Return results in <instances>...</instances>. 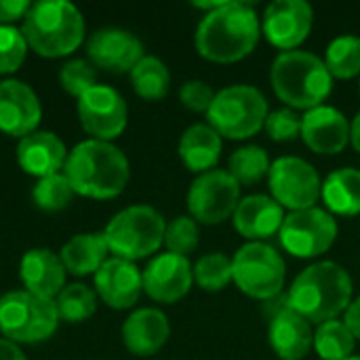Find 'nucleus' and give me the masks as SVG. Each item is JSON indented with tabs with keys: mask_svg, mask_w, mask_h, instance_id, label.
<instances>
[{
	"mask_svg": "<svg viewBox=\"0 0 360 360\" xmlns=\"http://www.w3.org/2000/svg\"><path fill=\"white\" fill-rule=\"evenodd\" d=\"M264 129L272 141H293L295 137H302V116L291 108L274 110L268 114Z\"/></svg>",
	"mask_w": 360,
	"mask_h": 360,
	"instance_id": "38",
	"label": "nucleus"
},
{
	"mask_svg": "<svg viewBox=\"0 0 360 360\" xmlns=\"http://www.w3.org/2000/svg\"><path fill=\"white\" fill-rule=\"evenodd\" d=\"M27 53L25 36L15 25H0V74H13L21 68Z\"/></svg>",
	"mask_w": 360,
	"mask_h": 360,
	"instance_id": "36",
	"label": "nucleus"
},
{
	"mask_svg": "<svg viewBox=\"0 0 360 360\" xmlns=\"http://www.w3.org/2000/svg\"><path fill=\"white\" fill-rule=\"evenodd\" d=\"M59 82H61L63 91H68L70 95L80 99L84 93H89L97 84L95 65L89 63L86 59H72L61 68Z\"/></svg>",
	"mask_w": 360,
	"mask_h": 360,
	"instance_id": "37",
	"label": "nucleus"
},
{
	"mask_svg": "<svg viewBox=\"0 0 360 360\" xmlns=\"http://www.w3.org/2000/svg\"><path fill=\"white\" fill-rule=\"evenodd\" d=\"M55 308L59 321L65 323H84L97 310V295L80 283L63 287V291L55 297Z\"/></svg>",
	"mask_w": 360,
	"mask_h": 360,
	"instance_id": "32",
	"label": "nucleus"
},
{
	"mask_svg": "<svg viewBox=\"0 0 360 360\" xmlns=\"http://www.w3.org/2000/svg\"><path fill=\"white\" fill-rule=\"evenodd\" d=\"M270 156L259 146H243L232 152L228 160V173L238 181V186H255L270 173Z\"/></svg>",
	"mask_w": 360,
	"mask_h": 360,
	"instance_id": "30",
	"label": "nucleus"
},
{
	"mask_svg": "<svg viewBox=\"0 0 360 360\" xmlns=\"http://www.w3.org/2000/svg\"><path fill=\"white\" fill-rule=\"evenodd\" d=\"M270 196L291 211L312 209L323 192V181L316 169L300 156H281L268 173Z\"/></svg>",
	"mask_w": 360,
	"mask_h": 360,
	"instance_id": "11",
	"label": "nucleus"
},
{
	"mask_svg": "<svg viewBox=\"0 0 360 360\" xmlns=\"http://www.w3.org/2000/svg\"><path fill=\"white\" fill-rule=\"evenodd\" d=\"M32 2L27 0H0V25H11L17 19H23Z\"/></svg>",
	"mask_w": 360,
	"mask_h": 360,
	"instance_id": "40",
	"label": "nucleus"
},
{
	"mask_svg": "<svg viewBox=\"0 0 360 360\" xmlns=\"http://www.w3.org/2000/svg\"><path fill=\"white\" fill-rule=\"evenodd\" d=\"M281 245L287 253L300 259H312L327 253L338 238V221L327 209H304L285 215L278 232Z\"/></svg>",
	"mask_w": 360,
	"mask_h": 360,
	"instance_id": "10",
	"label": "nucleus"
},
{
	"mask_svg": "<svg viewBox=\"0 0 360 360\" xmlns=\"http://www.w3.org/2000/svg\"><path fill=\"white\" fill-rule=\"evenodd\" d=\"M346 360H360V356H350V359H346Z\"/></svg>",
	"mask_w": 360,
	"mask_h": 360,
	"instance_id": "44",
	"label": "nucleus"
},
{
	"mask_svg": "<svg viewBox=\"0 0 360 360\" xmlns=\"http://www.w3.org/2000/svg\"><path fill=\"white\" fill-rule=\"evenodd\" d=\"M350 143L356 152H360V110L356 112L354 120L350 122Z\"/></svg>",
	"mask_w": 360,
	"mask_h": 360,
	"instance_id": "43",
	"label": "nucleus"
},
{
	"mask_svg": "<svg viewBox=\"0 0 360 360\" xmlns=\"http://www.w3.org/2000/svg\"><path fill=\"white\" fill-rule=\"evenodd\" d=\"M179 158L192 173H209L221 158V135L207 124H192L179 139Z\"/></svg>",
	"mask_w": 360,
	"mask_h": 360,
	"instance_id": "25",
	"label": "nucleus"
},
{
	"mask_svg": "<svg viewBox=\"0 0 360 360\" xmlns=\"http://www.w3.org/2000/svg\"><path fill=\"white\" fill-rule=\"evenodd\" d=\"M42 116L40 101L30 84L21 80L0 82V131L11 137H25L36 131Z\"/></svg>",
	"mask_w": 360,
	"mask_h": 360,
	"instance_id": "17",
	"label": "nucleus"
},
{
	"mask_svg": "<svg viewBox=\"0 0 360 360\" xmlns=\"http://www.w3.org/2000/svg\"><path fill=\"white\" fill-rule=\"evenodd\" d=\"M65 266L59 255L49 249H32L21 257L19 274L25 285V291L55 300L65 287Z\"/></svg>",
	"mask_w": 360,
	"mask_h": 360,
	"instance_id": "23",
	"label": "nucleus"
},
{
	"mask_svg": "<svg viewBox=\"0 0 360 360\" xmlns=\"http://www.w3.org/2000/svg\"><path fill=\"white\" fill-rule=\"evenodd\" d=\"M165 217L148 207L133 205L116 213L103 230L108 249L127 262L143 259L165 245Z\"/></svg>",
	"mask_w": 360,
	"mask_h": 360,
	"instance_id": "6",
	"label": "nucleus"
},
{
	"mask_svg": "<svg viewBox=\"0 0 360 360\" xmlns=\"http://www.w3.org/2000/svg\"><path fill=\"white\" fill-rule=\"evenodd\" d=\"M59 325L55 300L30 291H11L0 297V333L13 344H38L49 340Z\"/></svg>",
	"mask_w": 360,
	"mask_h": 360,
	"instance_id": "8",
	"label": "nucleus"
},
{
	"mask_svg": "<svg viewBox=\"0 0 360 360\" xmlns=\"http://www.w3.org/2000/svg\"><path fill=\"white\" fill-rule=\"evenodd\" d=\"M194 283L211 293L224 291L230 283H234L232 276V259L224 253H209L202 255L194 264Z\"/></svg>",
	"mask_w": 360,
	"mask_h": 360,
	"instance_id": "33",
	"label": "nucleus"
},
{
	"mask_svg": "<svg viewBox=\"0 0 360 360\" xmlns=\"http://www.w3.org/2000/svg\"><path fill=\"white\" fill-rule=\"evenodd\" d=\"M131 82L135 93L146 101H160L167 97L171 86L169 68L154 55H143V59L131 70Z\"/></svg>",
	"mask_w": 360,
	"mask_h": 360,
	"instance_id": "28",
	"label": "nucleus"
},
{
	"mask_svg": "<svg viewBox=\"0 0 360 360\" xmlns=\"http://www.w3.org/2000/svg\"><path fill=\"white\" fill-rule=\"evenodd\" d=\"M354 285L348 270L335 262H319L297 274L289 289L291 308L312 325L338 321L352 304Z\"/></svg>",
	"mask_w": 360,
	"mask_h": 360,
	"instance_id": "3",
	"label": "nucleus"
},
{
	"mask_svg": "<svg viewBox=\"0 0 360 360\" xmlns=\"http://www.w3.org/2000/svg\"><path fill=\"white\" fill-rule=\"evenodd\" d=\"M321 198L331 215H360V171L352 167L338 169L323 181Z\"/></svg>",
	"mask_w": 360,
	"mask_h": 360,
	"instance_id": "27",
	"label": "nucleus"
},
{
	"mask_svg": "<svg viewBox=\"0 0 360 360\" xmlns=\"http://www.w3.org/2000/svg\"><path fill=\"white\" fill-rule=\"evenodd\" d=\"M108 243L103 232L93 234H76L70 238L61 249V262L68 272L74 276H86L95 274L105 262H108Z\"/></svg>",
	"mask_w": 360,
	"mask_h": 360,
	"instance_id": "26",
	"label": "nucleus"
},
{
	"mask_svg": "<svg viewBox=\"0 0 360 360\" xmlns=\"http://www.w3.org/2000/svg\"><path fill=\"white\" fill-rule=\"evenodd\" d=\"M74 194L76 192L70 186L68 177L63 173H55V175L38 179V184L34 186L32 198L38 209L46 213H57V211H63L72 202Z\"/></svg>",
	"mask_w": 360,
	"mask_h": 360,
	"instance_id": "34",
	"label": "nucleus"
},
{
	"mask_svg": "<svg viewBox=\"0 0 360 360\" xmlns=\"http://www.w3.org/2000/svg\"><path fill=\"white\" fill-rule=\"evenodd\" d=\"M262 36V21L249 2L226 0L207 13L196 27V51L215 63H236L249 57Z\"/></svg>",
	"mask_w": 360,
	"mask_h": 360,
	"instance_id": "1",
	"label": "nucleus"
},
{
	"mask_svg": "<svg viewBox=\"0 0 360 360\" xmlns=\"http://www.w3.org/2000/svg\"><path fill=\"white\" fill-rule=\"evenodd\" d=\"M86 51L95 68L114 74L131 72L143 59L141 40L120 27H103L95 32L86 42Z\"/></svg>",
	"mask_w": 360,
	"mask_h": 360,
	"instance_id": "16",
	"label": "nucleus"
},
{
	"mask_svg": "<svg viewBox=\"0 0 360 360\" xmlns=\"http://www.w3.org/2000/svg\"><path fill=\"white\" fill-rule=\"evenodd\" d=\"M76 194L86 198H114L131 177V167L120 148L110 141L86 139L74 146L63 173Z\"/></svg>",
	"mask_w": 360,
	"mask_h": 360,
	"instance_id": "2",
	"label": "nucleus"
},
{
	"mask_svg": "<svg viewBox=\"0 0 360 360\" xmlns=\"http://www.w3.org/2000/svg\"><path fill=\"white\" fill-rule=\"evenodd\" d=\"M0 360H27L25 354L21 352V348L8 340L0 338Z\"/></svg>",
	"mask_w": 360,
	"mask_h": 360,
	"instance_id": "42",
	"label": "nucleus"
},
{
	"mask_svg": "<svg viewBox=\"0 0 360 360\" xmlns=\"http://www.w3.org/2000/svg\"><path fill=\"white\" fill-rule=\"evenodd\" d=\"M21 32L40 57L57 59L74 53L84 38L82 13L65 0H40L23 17Z\"/></svg>",
	"mask_w": 360,
	"mask_h": 360,
	"instance_id": "4",
	"label": "nucleus"
},
{
	"mask_svg": "<svg viewBox=\"0 0 360 360\" xmlns=\"http://www.w3.org/2000/svg\"><path fill=\"white\" fill-rule=\"evenodd\" d=\"M232 276L245 295L268 302L283 293L287 266L283 255L268 243H247L232 257Z\"/></svg>",
	"mask_w": 360,
	"mask_h": 360,
	"instance_id": "9",
	"label": "nucleus"
},
{
	"mask_svg": "<svg viewBox=\"0 0 360 360\" xmlns=\"http://www.w3.org/2000/svg\"><path fill=\"white\" fill-rule=\"evenodd\" d=\"M270 82L281 101L293 110H312L333 91V76L325 61L308 51H287L276 55Z\"/></svg>",
	"mask_w": 360,
	"mask_h": 360,
	"instance_id": "5",
	"label": "nucleus"
},
{
	"mask_svg": "<svg viewBox=\"0 0 360 360\" xmlns=\"http://www.w3.org/2000/svg\"><path fill=\"white\" fill-rule=\"evenodd\" d=\"M344 323L348 325V329L352 331V335L356 340H360V295L356 300H352L350 308L346 310V321Z\"/></svg>",
	"mask_w": 360,
	"mask_h": 360,
	"instance_id": "41",
	"label": "nucleus"
},
{
	"mask_svg": "<svg viewBox=\"0 0 360 360\" xmlns=\"http://www.w3.org/2000/svg\"><path fill=\"white\" fill-rule=\"evenodd\" d=\"M312 348L321 360H346L354 354L356 338L344 321H329L319 325Z\"/></svg>",
	"mask_w": 360,
	"mask_h": 360,
	"instance_id": "29",
	"label": "nucleus"
},
{
	"mask_svg": "<svg viewBox=\"0 0 360 360\" xmlns=\"http://www.w3.org/2000/svg\"><path fill=\"white\" fill-rule=\"evenodd\" d=\"M268 342L281 360H302L314 346L312 323L297 314L291 306L270 316Z\"/></svg>",
	"mask_w": 360,
	"mask_h": 360,
	"instance_id": "21",
	"label": "nucleus"
},
{
	"mask_svg": "<svg viewBox=\"0 0 360 360\" xmlns=\"http://www.w3.org/2000/svg\"><path fill=\"white\" fill-rule=\"evenodd\" d=\"M302 139L316 154H340L350 143V122L333 105H319L302 116Z\"/></svg>",
	"mask_w": 360,
	"mask_h": 360,
	"instance_id": "18",
	"label": "nucleus"
},
{
	"mask_svg": "<svg viewBox=\"0 0 360 360\" xmlns=\"http://www.w3.org/2000/svg\"><path fill=\"white\" fill-rule=\"evenodd\" d=\"M78 118L91 139L112 141L127 129V103L116 89L95 84L78 99Z\"/></svg>",
	"mask_w": 360,
	"mask_h": 360,
	"instance_id": "13",
	"label": "nucleus"
},
{
	"mask_svg": "<svg viewBox=\"0 0 360 360\" xmlns=\"http://www.w3.org/2000/svg\"><path fill=\"white\" fill-rule=\"evenodd\" d=\"M240 202L238 181L221 169L198 175L188 190V211L194 221L217 226L234 215Z\"/></svg>",
	"mask_w": 360,
	"mask_h": 360,
	"instance_id": "12",
	"label": "nucleus"
},
{
	"mask_svg": "<svg viewBox=\"0 0 360 360\" xmlns=\"http://www.w3.org/2000/svg\"><path fill=\"white\" fill-rule=\"evenodd\" d=\"M169 319L156 308L135 310L122 325V342L135 356L156 354L169 340Z\"/></svg>",
	"mask_w": 360,
	"mask_h": 360,
	"instance_id": "24",
	"label": "nucleus"
},
{
	"mask_svg": "<svg viewBox=\"0 0 360 360\" xmlns=\"http://www.w3.org/2000/svg\"><path fill=\"white\" fill-rule=\"evenodd\" d=\"M143 291L160 304H175L186 297L194 283V268L188 257L173 253L156 255L141 272Z\"/></svg>",
	"mask_w": 360,
	"mask_h": 360,
	"instance_id": "15",
	"label": "nucleus"
},
{
	"mask_svg": "<svg viewBox=\"0 0 360 360\" xmlns=\"http://www.w3.org/2000/svg\"><path fill=\"white\" fill-rule=\"evenodd\" d=\"M359 93H360V82H359Z\"/></svg>",
	"mask_w": 360,
	"mask_h": 360,
	"instance_id": "45",
	"label": "nucleus"
},
{
	"mask_svg": "<svg viewBox=\"0 0 360 360\" xmlns=\"http://www.w3.org/2000/svg\"><path fill=\"white\" fill-rule=\"evenodd\" d=\"M325 65L333 78L350 80L360 76V38L352 34L338 36L329 42L325 53Z\"/></svg>",
	"mask_w": 360,
	"mask_h": 360,
	"instance_id": "31",
	"label": "nucleus"
},
{
	"mask_svg": "<svg viewBox=\"0 0 360 360\" xmlns=\"http://www.w3.org/2000/svg\"><path fill=\"white\" fill-rule=\"evenodd\" d=\"M268 114V101L259 89L232 84L215 93L207 118L221 139H249L264 129Z\"/></svg>",
	"mask_w": 360,
	"mask_h": 360,
	"instance_id": "7",
	"label": "nucleus"
},
{
	"mask_svg": "<svg viewBox=\"0 0 360 360\" xmlns=\"http://www.w3.org/2000/svg\"><path fill=\"white\" fill-rule=\"evenodd\" d=\"M68 154L63 141L49 131H34L19 141L17 162L19 167L38 179L59 173L65 167Z\"/></svg>",
	"mask_w": 360,
	"mask_h": 360,
	"instance_id": "22",
	"label": "nucleus"
},
{
	"mask_svg": "<svg viewBox=\"0 0 360 360\" xmlns=\"http://www.w3.org/2000/svg\"><path fill=\"white\" fill-rule=\"evenodd\" d=\"M234 228L249 243H264L281 232L285 221V209L266 194H251L240 198L234 215Z\"/></svg>",
	"mask_w": 360,
	"mask_h": 360,
	"instance_id": "20",
	"label": "nucleus"
},
{
	"mask_svg": "<svg viewBox=\"0 0 360 360\" xmlns=\"http://www.w3.org/2000/svg\"><path fill=\"white\" fill-rule=\"evenodd\" d=\"M95 289L103 304L116 310H127L137 304L143 291V278L133 262L110 257L95 272Z\"/></svg>",
	"mask_w": 360,
	"mask_h": 360,
	"instance_id": "19",
	"label": "nucleus"
},
{
	"mask_svg": "<svg viewBox=\"0 0 360 360\" xmlns=\"http://www.w3.org/2000/svg\"><path fill=\"white\" fill-rule=\"evenodd\" d=\"M179 99L192 112H209V108L215 99V93L202 80H188L179 89Z\"/></svg>",
	"mask_w": 360,
	"mask_h": 360,
	"instance_id": "39",
	"label": "nucleus"
},
{
	"mask_svg": "<svg viewBox=\"0 0 360 360\" xmlns=\"http://www.w3.org/2000/svg\"><path fill=\"white\" fill-rule=\"evenodd\" d=\"M312 25L314 8L306 0H274L266 6L262 17V34L283 53L297 51L310 36Z\"/></svg>",
	"mask_w": 360,
	"mask_h": 360,
	"instance_id": "14",
	"label": "nucleus"
},
{
	"mask_svg": "<svg viewBox=\"0 0 360 360\" xmlns=\"http://www.w3.org/2000/svg\"><path fill=\"white\" fill-rule=\"evenodd\" d=\"M198 243H200V232H198V224L192 217L181 215V217H175L171 224H167L165 245L169 253L188 257L190 253L198 249Z\"/></svg>",
	"mask_w": 360,
	"mask_h": 360,
	"instance_id": "35",
	"label": "nucleus"
}]
</instances>
